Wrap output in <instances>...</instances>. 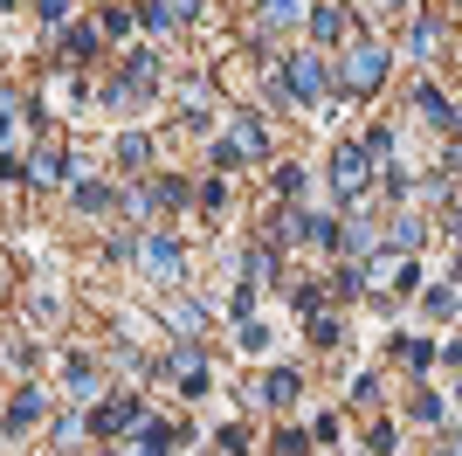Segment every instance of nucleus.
<instances>
[{
    "instance_id": "nucleus-17",
    "label": "nucleus",
    "mask_w": 462,
    "mask_h": 456,
    "mask_svg": "<svg viewBox=\"0 0 462 456\" xmlns=\"http://www.w3.org/2000/svg\"><path fill=\"white\" fill-rule=\"evenodd\" d=\"M118 160H125V166H145V160H153V145L131 132V138H118Z\"/></svg>"
},
{
    "instance_id": "nucleus-4",
    "label": "nucleus",
    "mask_w": 462,
    "mask_h": 456,
    "mask_svg": "<svg viewBox=\"0 0 462 456\" xmlns=\"http://www.w3.org/2000/svg\"><path fill=\"white\" fill-rule=\"evenodd\" d=\"M332 173H338V194H359V187H366V173H373V153H366V145H338Z\"/></svg>"
},
{
    "instance_id": "nucleus-30",
    "label": "nucleus",
    "mask_w": 462,
    "mask_h": 456,
    "mask_svg": "<svg viewBox=\"0 0 462 456\" xmlns=\"http://www.w3.org/2000/svg\"><path fill=\"white\" fill-rule=\"evenodd\" d=\"M456 277H462V249H456Z\"/></svg>"
},
{
    "instance_id": "nucleus-19",
    "label": "nucleus",
    "mask_w": 462,
    "mask_h": 456,
    "mask_svg": "<svg viewBox=\"0 0 462 456\" xmlns=\"http://www.w3.org/2000/svg\"><path fill=\"white\" fill-rule=\"evenodd\" d=\"M235 346H242V352H262V346H269V325H256V319H249V325H242V339H235Z\"/></svg>"
},
{
    "instance_id": "nucleus-8",
    "label": "nucleus",
    "mask_w": 462,
    "mask_h": 456,
    "mask_svg": "<svg viewBox=\"0 0 462 456\" xmlns=\"http://www.w3.org/2000/svg\"><path fill=\"white\" fill-rule=\"evenodd\" d=\"M138 21H145V28H180V0H145Z\"/></svg>"
},
{
    "instance_id": "nucleus-25",
    "label": "nucleus",
    "mask_w": 462,
    "mask_h": 456,
    "mask_svg": "<svg viewBox=\"0 0 462 456\" xmlns=\"http://www.w3.org/2000/svg\"><path fill=\"white\" fill-rule=\"evenodd\" d=\"M97 28H103V35H125L131 14H125V7H103V21H97Z\"/></svg>"
},
{
    "instance_id": "nucleus-13",
    "label": "nucleus",
    "mask_w": 462,
    "mask_h": 456,
    "mask_svg": "<svg viewBox=\"0 0 462 456\" xmlns=\"http://www.w3.org/2000/svg\"><path fill=\"white\" fill-rule=\"evenodd\" d=\"M173 443H180V429L153 422V429H145V450H138V456H173Z\"/></svg>"
},
{
    "instance_id": "nucleus-1",
    "label": "nucleus",
    "mask_w": 462,
    "mask_h": 456,
    "mask_svg": "<svg viewBox=\"0 0 462 456\" xmlns=\"http://www.w3.org/2000/svg\"><path fill=\"white\" fill-rule=\"evenodd\" d=\"M283 90H290L297 104H325V90H332L325 55H290V62H283Z\"/></svg>"
},
{
    "instance_id": "nucleus-27",
    "label": "nucleus",
    "mask_w": 462,
    "mask_h": 456,
    "mask_svg": "<svg viewBox=\"0 0 462 456\" xmlns=\"http://www.w3.org/2000/svg\"><path fill=\"white\" fill-rule=\"evenodd\" d=\"M366 153H373V160H386V153H393V132H386V125H380V132H366Z\"/></svg>"
},
{
    "instance_id": "nucleus-31",
    "label": "nucleus",
    "mask_w": 462,
    "mask_h": 456,
    "mask_svg": "<svg viewBox=\"0 0 462 456\" xmlns=\"http://www.w3.org/2000/svg\"><path fill=\"white\" fill-rule=\"evenodd\" d=\"M7 7H14V0H0V14H7Z\"/></svg>"
},
{
    "instance_id": "nucleus-5",
    "label": "nucleus",
    "mask_w": 462,
    "mask_h": 456,
    "mask_svg": "<svg viewBox=\"0 0 462 456\" xmlns=\"http://www.w3.org/2000/svg\"><path fill=\"white\" fill-rule=\"evenodd\" d=\"M35 422H42V394L28 387V394H14V402H7V429L21 435V429H35Z\"/></svg>"
},
{
    "instance_id": "nucleus-22",
    "label": "nucleus",
    "mask_w": 462,
    "mask_h": 456,
    "mask_svg": "<svg viewBox=\"0 0 462 456\" xmlns=\"http://www.w3.org/2000/svg\"><path fill=\"white\" fill-rule=\"evenodd\" d=\"M276 194H304V166H276Z\"/></svg>"
},
{
    "instance_id": "nucleus-14",
    "label": "nucleus",
    "mask_w": 462,
    "mask_h": 456,
    "mask_svg": "<svg viewBox=\"0 0 462 456\" xmlns=\"http://www.w3.org/2000/svg\"><path fill=\"white\" fill-rule=\"evenodd\" d=\"M145 256H153L159 269H173V263H180V236H153V242H145Z\"/></svg>"
},
{
    "instance_id": "nucleus-9",
    "label": "nucleus",
    "mask_w": 462,
    "mask_h": 456,
    "mask_svg": "<svg viewBox=\"0 0 462 456\" xmlns=\"http://www.w3.org/2000/svg\"><path fill=\"white\" fill-rule=\"evenodd\" d=\"M97 35H103V28H70V42H62V62H83V55H97Z\"/></svg>"
},
{
    "instance_id": "nucleus-26",
    "label": "nucleus",
    "mask_w": 462,
    "mask_h": 456,
    "mask_svg": "<svg viewBox=\"0 0 462 456\" xmlns=\"http://www.w3.org/2000/svg\"><path fill=\"white\" fill-rule=\"evenodd\" d=\"M153 201H166V208H180V201H186V187H180V180H159V187H153Z\"/></svg>"
},
{
    "instance_id": "nucleus-6",
    "label": "nucleus",
    "mask_w": 462,
    "mask_h": 456,
    "mask_svg": "<svg viewBox=\"0 0 462 456\" xmlns=\"http://www.w3.org/2000/svg\"><path fill=\"white\" fill-rule=\"evenodd\" d=\"M414 104L428 111V125H456V111H449V97H441L435 83H414Z\"/></svg>"
},
{
    "instance_id": "nucleus-15",
    "label": "nucleus",
    "mask_w": 462,
    "mask_h": 456,
    "mask_svg": "<svg viewBox=\"0 0 462 456\" xmlns=\"http://www.w3.org/2000/svg\"><path fill=\"white\" fill-rule=\"evenodd\" d=\"M393 352H400V360H408L414 374H421V367H428V360H435V346H428V339H400V346H393Z\"/></svg>"
},
{
    "instance_id": "nucleus-18",
    "label": "nucleus",
    "mask_w": 462,
    "mask_h": 456,
    "mask_svg": "<svg viewBox=\"0 0 462 456\" xmlns=\"http://www.w3.org/2000/svg\"><path fill=\"white\" fill-rule=\"evenodd\" d=\"M55 173H62V145H42L35 153V180H55Z\"/></svg>"
},
{
    "instance_id": "nucleus-28",
    "label": "nucleus",
    "mask_w": 462,
    "mask_h": 456,
    "mask_svg": "<svg viewBox=\"0 0 462 456\" xmlns=\"http://www.w3.org/2000/svg\"><path fill=\"white\" fill-rule=\"evenodd\" d=\"M70 14V0H42V21H62Z\"/></svg>"
},
{
    "instance_id": "nucleus-16",
    "label": "nucleus",
    "mask_w": 462,
    "mask_h": 456,
    "mask_svg": "<svg viewBox=\"0 0 462 456\" xmlns=\"http://www.w3.org/2000/svg\"><path fill=\"white\" fill-rule=\"evenodd\" d=\"M414 242H421V221H393V228H386V249H414Z\"/></svg>"
},
{
    "instance_id": "nucleus-23",
    "label": "nucleus",
    "mask_w": 462,
    "mask_h": 456,
    "mask_svg": "<svg viewBox=\"0 0 462 456\" xmlns=\"http://www.w3.org/2000/svg\"><path fill=\"white\" fill-rule=\"evenodd\" d=\"M428 311H435V319H449V311H462V297H456V291H428Z\"/></svg>"
},
{
    "instance_id": "nucleus-24",
    "label": "nucleus",
    "mask_w": 462,
    "mask_h": 456,
    "mask_svg": "<svg viewBox=\"0 0 462 456\" xmlns=\"http://www.w3.org/2000/svg\"><path fill=\"white\" fill-rule=\"evenodd\" d=\"M414 422H441V402H435V394H414Z\"/></svg>"
},
{
    "instance_id": "nucleus-11",
    "label": "nucleus",
    "mask_w": 462,
    "mask_h": 456,
    "mask_svg": "<svg viewBox=\"0 0 462 456\" xmlns=\"http://www.w3.org/2000/svg\"><path fill=\"white\" fill-rule=\"evenodd\" d=\"M310 35H318V42H338V35H345V14H338V7H318V14H310Z\"/></svg>"
},
{
    "instance_id": "nucleus-3",
    "label": "nucleus",
    "mask_w": 462,
    "mask_h": 456,
    "mask_svg": "<svg viewBox=\"0 0 462 456\" xmlns=\"http://www.w3.org/2000/svg\"><path fill=\"white\" fill-rule=\"evenodd\" d=\"M90 429L118 435V429H145V408H138V394H111V402L90 415Z\"/></svg>"
},
{
    "instance_id": "nucleus-2",
    "label": "nucleus",
    "mask_w": 462,
    "mask_h": 456,
    "mask_svg": "<svg viewBox=\"0 0 462 456\" xmlns=\"http://www.w3.org/2000/svg\"><path fill=\"white\" fill-rule=\"evenodd\" d=\"M338 83H345V90H359V97H366V90H380V83H386V49H373V42H359V49H352V62H345V77H338Z\"/></svg>"
},
{
    "instance_id": "nucleus-20",
    "label": "nucleus",
    "mask_w": 462,
    "mask_h": 456,
    "mask_svg": "<svg viewBox=\"0 0 462 456\" xmlns=\"http://www.w3.org/2000/svg\"><path fill=\"white\" fill-rule=\"evenodd\" d=\"M242 269H249V277H276V256H269V249H249V256H242Z\"/></svg>"
},
{
    "instance_id": "nucleus-7",
    "label": "nucleus",
    "mask_w": 462,
    "mask_h": 456,
    "mask_svg": "<svg viewBox=\"0 0 462 456\" xmlns=\"http://www.w3.org/2000/svg\"><path fill=\"white\" fill-rule=\"evenodd\" d=\"M262 402H269V408H283V402H297V374H290V367H276V374L262 380Z\"/></svg>"
},
{
    "instance_id": "nucleus-21",
    "label": "nucleus",
    "mask_w": 462,
    "mask_h": 456,
    "mask_svg": "<svg viewBox=\"0 0 462 456\" xmlns=\"http://www.w3.org/2000/svg\"><path fill=\"white\" fill-rule=\"evenodd\" d=\"M435 49V14H421V21H414V55H428Z\"/></svg>"
},
{
    "instance_id": "nucleus-12",
    "label": "nucleus",
    "mask_w": 462,
    "mask_h": 456,
    "mask_svg": "<svg viewBox=\"0 0 462 456\" xmlns=\"http://www.w3.org/2000/svg\"><path fill=\"white\" fill-rule=\"evenodd\" d=\"M77 208H83V215H111L118 194H111V187H77Z\"/></svg>"
},
{
    "instance_id": "nucleus-10",
    "label": "nucleus",
    "mask_w": 462,
    "mask_h": 456,
    "mask_svg": "<svg viewBox=\"0 0 462 456\" xmlns=\"http://www.w3.org/2000/svg\"><path fill=\"white\" fill-rule=\"evenodd\" d=\"M235 153H242V160H262V153H269L262 125H235Z\"/></svg>"
},
{
    "instance_id": "nucleus-29",
    "label": "nucleus",
    "mask_w": 462,
    "mask_h": 456,
    "mask_svg": "<svg viewBox=\"0 0 462 456\" xmlns=\"http://www.w3.org/2000/svg\"><path fill=\"white\" fill-rule=\"evenodd\" d=\"M0 291H7V263H0Z\"/></svg>"
}]
</instances>
